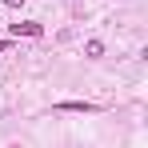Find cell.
I'll use <instances>...</instances> for the list:
<instances>
[{"mask_svg":"<svg viewBox=\"0 0 148 148\" xmlns=\"http://www.w3.org/2000/svg\"><path fill=\"white\" fill-rule=\"evenodd\" d=\"M8 32H12V36H40L44 28L36 24V20H24V24H8Z\"/></svg>","mask_w":148,"mask_h":148,"instance_id":"1","label":"cell"},{"mask_svg":"<svg viewBox=\"0 0 148 148\" xmlns=\"http://www.w3.org/2000/svg\"><path fill=\"white\" fill-rule=\"evenodd\" d=\"M56 112H96V104H88V100H64V104H56Z\"/></svg>","mask_w":148,"mask_h":148,"instance_id":"2","label":"cell"},{"mask_svg":"<svg viewBox=\"0 0 148 148\" xmlns=\"http://www.w3.org/2000/svg\"><path fill=\"white\" fill-rule=\"evenodd\" d=\"M84 56H92V60L104 56V44H100V40H88V44H84Z\"/></svg>","mask_w":148,"mask_h":148,"instance_id":"3","label":"cell"},{"mask_svg":"<svg viewBox=\"0 0 148 148\" xmlns=\"http://www.w3.org/2000/svg\"><path fill=\"white\" fill-rule=\"evenodd\" d=\"M0 4H4V8H20L24 0H0Z\"/></svg>","mask_w":148,"mask_h":148,"instance_id":"4","label":"cell"},{"mask_svg":"<svg viewBox=\"0 0 148 148\" xmlns=\"http://www.w3.org/2000/svg\"><path fill=\"white\" fill-rule=\"evenodd\" d=\"M4 48H8V40H0V52H4Z\"/></svg>","mask_w":148,"mask_h":148,"instance_id":"5","label":"cell"}]
</instances>
